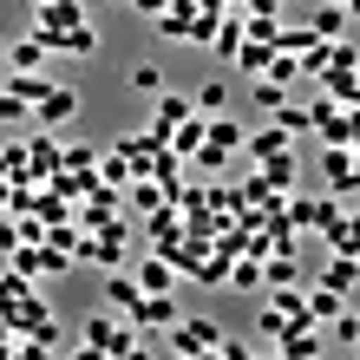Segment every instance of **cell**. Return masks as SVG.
Listing matches in <instances>:
<instances>
[{
    "label": "cell",
    "mask_w": 360,
    "mask_h": 360,
    "mask_svg": "<svg viewBox=\"0 0 360 360\" xmlns=\"http://www.w3.org/2000/svg\"><path fill=\"white\" fill-rule=\"evenodd\" d=\"M190 20H197V0H171V7L158 13V33H171V39H190Z\"/></svg>",
    "instance_id": "obj_18"
},
{
    "label": "cell",
    "mask_w": 360,
    "mask_h": 360,
    "mask_svg": "<svg viewBox=\"0 0 360 360\" xmlns=\"http://www.w3.org/2000/svg\"><path fill=\"white\" fill-rule=\"evenodd\" d=\"M341 308H347V295H341V288H328V282H308V321H334Z\"/></svg>",
    "instance_id": "obj_15"
},
{
    "label": "cell",
    "mask_w": 360,
    "mask_h": 360,
    "mask_svg": "<svg viewBox=\"0 0 360 360\" xmlns=\"http://www.w3.org/2000/svg\"><path fill=\"white\" fill-rule=\"evenodd\" d=\"M92 171H98V184H131V158H124V151H112V158H105V164H92Z\"/></svg>",
    "instance_id": "obj_27"
},
{
    "label": "cell",
    "mask_w": 360,
    "mask_h": 360,
    "mask_svg": "<svg viewBox=\"0 0 360 360\" xmlns=\"http://www.w3.org/2000/svg\"><path fill=\"white\" fill-rule=\"evenodd\" d=\"M275 347H282L288 360H314V354H321L328 341H321V328H314V321H295V328H288V334H282Z\"/></svg>",
    "instance_id": "obj_10"
},
{
    "label": "cell",
    "mask_w": 360,
    "mask_h": 360,
    "mask_svg": "<svg viewBox=\"0 0 360 360\" xmlns=\"http://www.w3.org/2000/svg\"><path fill=\"white\" fill-rule=\"evenodd\" d=\"M197 144H203V112H190V118L177 124V131H171V151L190 164V158H197Z\"/></svg>",
    "instance_id": "obj_21"
},
{
    "label": "cell",
    "mask_w": 360,
    "mask_h": 360,
    "mask_svg": "<svg viewBox=\"0 0 360 360\" xmlns=\"http://www.w3.org/2000/svg\"><path fill=\"white\" fill-rule=\"evenodd\" d=\"M190 105H197V112H229V79H203Z\"/></svg>",
    "instance_id": "obj_22"
},
{
    "label": "cell",
    "mask_w": 360,
    "mask_h": 360,
    "mask_svg": "<svg viewBox=\"0 0 360 360\" xmlns=\"http://www.w3.org/2000/svg\"><path fill=\"white\" fill-rule=\"evenodd\" d=\"M151 347H158V334H131L118 308L86 321V354H118V360H131V354H151Z\"/></svg>",
    "instance_id": "obj_1"
},
{
    "label": "cell",
    "mask_w": 360,
    "mask_h": 360,
    "mask_svg": "<svg viewBox=\"0 0 360 360\" xmlns=\"http://www.w3.org/2000/svg\"><path fill=\"white\" fill-rule=\"evenodd\" d=\"M190 112H197L190 98H177V92H158V105H151V131H158L164 144H171V131H177V124H184Z\"/></svg>",
    "instance_id": "obj_7"
},
{
    "label": "cell",
    "mask_w": 360,
    "mask_h": 360,
    "mask_svg": "<svg viewBox=\"0 0 360 360\" xmlns=\"http://www.w3.org/2000/svg\"><path fill=\"white\" fill-rule=\"evenodd\" d=\"M223 59H236V46H243V20H217V39H210Z\"/></svg>",
    "instance_id": "obj_28"
},
{
    "label": "cell",
    "mask_w": 360,
    "mask_h": 360,
    "mask_svg": "<svg viewBox=\"0 0 360 360\" xmlns=\"http://www.w3.org/2000/svg\"><path fill=\"white\" fill-rule=\"evenodd\" d=\"M0 354H13V321L0 314Z\"/></svg>",
    "instance_id": "obj_34"
},
{
    "label": "cell",
    "mask_w": 360,
    "mask_h": 360,
    "mask_svg": "<svg viewBox=\"0 0 360 360\" xmlns=\"http://www.w3.org/2000/svg\"><path fill=\"white\" fill-rule=\"evenodd\" d=\"M282 282H302V262H295V249H275L262 262V288H282Z\"/></svg>",
    "instance_id": "obj_17"
},
{
    "label": "cell",
    "mask_w": 360,
    "mask_h": 360,
    "mask_svg": "<svg viewBox=\"0 0 360 360\" xmlns=\"http://www.w3.org/2000/svg\"><path fill=\"white\" fill-rule=\"evenodd\" d=\"M354 354H360V341H354Z\"/></svg>",
    "instance_id": "obj_37"
},
{
    "label": "cell",
    "mask_w": 360,
    "mask_h": 360,
    "mask_svg": "<svg viewBox=\"0 0 360 360\" xmlns=\"http://www.w3.org/2000/svg\"><path fill=\"white\" fill-rule=\"evenodd\" d=\"M112 7H131V0H112Z\"/></svg>",
    "instance_id": "obj_36"
},
{
    "label": "cell",
    "mask_w": 360,
    "mask_h": 360,
    "mask_svg": "<svg viewBox=\"0 0 360 360\" xmlns=\"http://www.w3.org/2000/svg\"><path fill=\"white\" fill-rule=\"evenodd\" d=\"M0 66H7V39H0Z\"/></svg>",
    "instance_id": "obj_35"
},
{
    "label": "cell",
    "mask_w": 360,
    "mask_h": 360,
    "mask_svg": "<svg viewBox=\"0 0 360 360\" xmlns=\"http://www.w3.org/2000/svg\"><path fill=\"white\" fill-rule=\"evenodd\" d=\"M269 59H275V46H269V39H249V33H243V46H236V72L262 79V72H269Z\"/></svg>",
    "instance_id": "obj_16"
},
{
    "label": "cell",
    "mask_w": 360,
    "mask_h": 360,
    "mask_svg": "<svg viewBox=\"0 0 360 360\" xmlns=\"http://www.w3.org/2000/svg\"><path fill=\"white\" fill-rule=\"evenodd\" d=\"M39 39H46L53 59H92V53H98V33L86 27V20H79V27H66V33H39Z\"/></svg>",
    "instance_id": "obj_3"
},
{
    "label": "cell",
    "mask_w": 360,
    "mask_h": 360,
    "mask_svg": "<svg viewBox=\"0 0 360 360\" xmlns=\"http://www.w3.org/2000/svg\"><path fill=\"white\" fill-rule=\"evenodd\" d=\"M347 27V7H314V39H341Z\"/></svg>",
    "instance_id": "obj_24"
},
{
    "label": "cell",
    "mask_w": 360,
    "mask_h": 360,
    "mask_svg": "<svg viewBox=\"0 0 360 360\" xmlns=\"http://www.w3.org/2000/svg\"><path fill=\"white\" fill-rule=\"evenodd\" d=\"M203 138L217 144V151H243V138H249V131H243L229 112H203Z\"/></svg>",
    "instance_id": "obj_11"
},
{
    "label": "cell",
    "mask_w": 360,
    "mask_h": 360,
    "mask_svg": "<svg viewBox=\"0 0 360 360\" xmlns=\"http://www.w3.org/2000/svg\"><path fill=\"white\" fill-rule=\"evenodd\" d=\"M7 66H13V72H39V66H46V39H39V33L7 39Z\"/></svg>",
    "instance_id": "obj_13"
},
{
    "label": "cell",
    "mask_w": 360,
    "mask_h": 360,
    "mask_svg": "<svg viewBox=\"0 0 360 360\" xmlns=\"http://www.w3.org/2000/svg\"><path fill=\"white\" fill-rule=\"evenodd\" d=\"M282 223L288 229H321V236H328V229L341 223V203H334V197H308V190H288Z\"/></svg>",
    "instance_id": "obj_2"
},
{
    "label": "cell",
    "mask_w": 360,
    "mask_h": 360,
    "mask_svg": "<svg viewBox=\"0 0 360 360\" xmlns=\"http://www.w3.org/2000/svg\"><path fill=\"white\" fill-rule=\"evenodd\" d=\"M275 124H282L288 138H308V131H314V112H302V105H282V112H275Z\"/></svg>",
    "instance_id": "obj_25"
},
{
    "label": "cell",
    "mask_w": 360,
    "mask_h": 360,
    "mask_svg": "<svg viewBox=\"0 0 360 360\" xmlns=\"http://www.w3.org/2000/svg\"><path fill=\"white\" fill-rule=\"evenodd\" d=\"M131 275H138V288H144V295H164V288H177V262H171V256H158V249H151V256H144Z\"/></svg>",
    "instance_id": "obj_8"
},
{
    "label": "cell",
    "mask_w": 360,
    "mask_h": 360,
    "mask_svg": "<svg viewBox=\"0 0 360 360\" xmlns=\"http://www.w3.org/2000/svg\"><path fill=\"white\" fill-rule=\"evenodd\" d=\"M27 158H33V177H53L59 164H66V144H53V138H33V144H27Z\"/></svg>",
    "instance_id": "obj_20"
},
{
    "label": "cell",
    "mask_w": 360,
    "mask_h": 360,
    "mask_svg": "<svg viewBox=\"0 0 360 360\" xmlns=\"http://www.w3.org/2000/svg\"><path fill=\"white\" fill-rule=\"evenodd\" d=\"M20 249V223H0V256H13Z\"/></svg>",
    "instance_id": "obj_32"
},
{
    "label": "cell",
    "mask_w": 360,
    "mask_h": 360,
    "mask_svg": "<svg viewBox=\"0 0 360 360\" xmlns=\"http://www.w3.org/2000/svg\"><path fill=\"white\" fill-rule=\"evenodd\" d=\"M79 20H86L79 0H39L33 7V33H66V27H79Z\"/></svg>",
    "instance_id": "obj_6"
},
{
    "label": "cell",
    "mask_w": 360,
    "mask_h": 360,
    "mask_svg": "<svg viewBox=\"0 0 360 360\" xmlns=\"http://www.w3.org/2000/svg\"><path fill=\"white\" fill-rule=\"evenodd\" d=\"M124 321H138L144 334H164V328L177 321V302H171V288H164V295H138V308L124 314Z\"/></svg>",
    "instance_id": "obj_5"
},
{
    "label": "cell",
    "mask_w": 360,
    "mask_h": 360,
    "mask_svg": "<svg viewBox=\"0 0 360 360\" xmlns=\"http://www.w3.org/2000/svg\"><path fill=\"white\" fill-rule=\"evenodd\" d=\"M243 151L262 164V158H282V151H295V138L282 131V124H262V131H249V138H243Z\"/></svg>",
    "instance_id": "obj_12"
},
{
    "label": "cell",
    "mask_w": 360,
    "mask_h": 360,
    "mask_svg": "<svg viewBox=\"0 0 360 360\" xmlns=\"http://www.w3.org/2000/svg\"><path fill=\"white\" fill-rule=\"evenodd\" d=\"M314 282H328V288L354 295V282H360V256H341V249H334V262H328V269H314Z\"/></svg>",
    "instance_id": "obj_14"
},
{
    "label": "cell",
    "mask_w": 360,
    "mask_h": 360,
    "mask_svg": "<svg viewBox=\"0 0 360 360\" xmlns=\"http://www.w3.org/2000/svg\"><path fill=\"white\" fill-rule=\"evenodd\" d=\"M275 46H282V53H295V59H302V53L314 46V27H275Z\"/></svg>",
    "instance_id": "obj_26"
},
{
    "label": "cell",
    "mask_w": 360,
    "mask_h": 360,
    "mask_svg": "<svg viewBox=\"0 0 360 360\" xmlns=\"http://www.w3.org/2000/svg\"><path fill=\"white\" fill-rule=\"evenodd\" d=\"M138 295H144V288H138V275H131V269H105V308L131 314V308H138Z\"/></svg>",
    "instance_id": "obj_9"
},
{
    "label": "cell",
    "mask_w": 360,
    "mask_h": 360,
    "mask_svg": "<svg viewBox=\"0 0 360 360\" xmlns=\"http://www.w3.org/2000/svg\"><path fill=\"white\" fill-rule=\"evenodd\" d=\"M92 164H98L92 144H66V164H59V171H92Z\"/></svg>",
    "instance_id": "obj_31"
},
{
    "label": "cell",
    "mask_w": 360,
    "mask_h": 360,
    "mask_svg": "<svg viewBox=\"0 0 360 360\" xmlns=\"http://www.w3.org/2000/svg\"><path fill=\"white\" fill-rule=\"evenodd\" d=\"M33 118L46 124V131H59V124H72V118H79V92H72V86H46V98L33 105Z\"/></svg>",
    "instance_id": "obj_4"
},
{
    "label": "cell",
    "mask_w": 360,
    "mask_h": 360,
    "mask_svg": "<svg viewBox=\"0 0 360 360\" xmlns=\"http://www.w3.org/2000/svg\"><path fill=\"white\" fill-rule=\"evenodd\" d=\"M262 184H269V190H282V197H288V190L302 184V177H295V151H282V158H262Z\"/></svg>",
    "instance_id": "obj_19"
},
{
    "label": "cell",
    "mask_w": 360,
    "mask_h": 360,
    "mask_svg": "<svg viewBox=\"0 0 360 360\" xmlns=\"http://www.w3.org/2000/svg\"><path fill=\"white\" fill-rule=\"evenodd\" d=\"M131 86H138L144 98H158V92H164V66H151V59H144V66H131Z\"/></svg>",
    "instance_id": "obj_29"
},
{
    "label": "cell",
    "mask_w": 360,
    "mask_h": 360,
    "mask_svg": "<svg viewBox=\"0 0 360 360\" xmlns=\"http://www.w3.org/2000/svg\"><path fill=\"white\" fill-rule=\"evenodd\" d=\"M164 7H171V0H131V13H144V20H158Z\"/></svg>",
    "instance_id": "obj_33"
},
{
    "label": "cell",
    "mask_w": 360,
    "mask_h": 360,
    "mask_svg": "<svg viewBox=\"0 0 360 360\" xmlns=\"http://www.w3.org/2000/svg\"><path fill=\"white\" fill-rule=\"evenodd\" d=\"M288 328H295V321H288V314H282V308H275V302H269V308H262V341L275 347V341H282V334H288Z\"/></svg>",
    "instance_id": "obj_30"
},
{
    "label": "cell",
    "mask_w": 360,
    "mask_h": 360,
    "mask_svg": "<svg viewBox=\"0 0 360 360\" xmlns=\"http://www.w3.org/2000/svg\"><path fill=\"white\" fill-rule=\"evenodd\" d=\"M249 86H256V112H282V105H288L282 79H249Z\"/></svg>",
    "instance_id": "obj_23"
}]
</instances>
